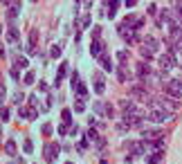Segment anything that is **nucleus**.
Segmentation results:
<instances>
[{"label":"nucleus","instance_id":"obj_1","mask_svg":"<svg viewBox=\"0 0 182 164\" xmlns=\"http://www.w3.org/2000/svg\"><path fill=\"white\" fill-rule=\"evenodd\" d=\"M164 94L173 99H180L182 97V79H171V81L164 83Z\"/></svg>","mask_w":182,"mask_h":164},{"label":"nucleus","instance_id":"obj_2","mask_svg":"<svg viewBox=\"0 0 182 164\" xmlns=\"http://www.w3.org/2000/svg\"><path fill=\"white\" fill-rule=\"evenodd\" d=\"M128 94H130L133 99H139L142 104H146V106H149L151 101H153V97H151L149 90H146V86H133V88L128 90Z\"/></svg>","mask_w":182,"mask_h":164},{"label":"nucleus","instance_id":"obj_3","mask_svg":"<svg viewBox=\"0 0 182 164\" xmlns=\"http://www.w3.org/2000/svg\"><path fill=\"white\" fill-rule=\"evenodd\" d=\"M146 117H149L151 121H155V124H164V121H169V119H171V112H169V110H164V108H160V106H157V108H151V110H149V115H146Z\"/></svg>","mask_w":182,"mask_h":164},{"label":"nucleus","instance_id":"obj_4","mask_svg":"<svg viewBox=\"0 0 182 164\" xmlns=\"http://www.w3.org/2000/svg\"><path fill=\"white\" fill-rule=\"evenodd\" d=\"M157 106H160V108H164V110H169V112L180 110V101L173 99V97H169V94H164V97L157 99Z\"/></svg>","mask_w":182,"mask_h":164},{"label":"nucleus","instance_id":"obj_5","mask_svg":"<svg viewBox=\"0 0 182 164\" xmlns=\"http://www.w3.org/2000/svg\"><path fill=\"white\" fill-rule=\"evenodd\" d=\"M173 65H178L175 52H173V50H167V52L160 56V67H162V70H169V67H173Z\"/></svg>","mask_w":182,"mask_h":164},{"label":"nucleus","instance_id":"obj_6","mask_svg":"<svg viewBox=\"0 0 182 164\" xmlns=\"http://www.w3.org/2000/svg\"><path fill=\"white\" fill-rule=\"evenodd\" d=\"M119 108L124 110V115H137V106H135V101H130V99H122L119 101Z\"/></svg>","mask_w":182,"mask_h":164},{"label":"nucleus","instance_id":"obj_7","mask_svg":"<svg viewBox=\"0 0 182 164\" xmlns=\"http://www.w3.org/2000/svg\"><path fill=\"white\" fill-rule=\"evenodd\" d=\"M104 52H106V45H104V41H101V38H94V41L90 43V54L99 59V56L104 54Z\"/></svg>","mask_w":182,"mask_h":164},{"label":"nucleus","instance_id":"obj_8","mask_svg":"<svg viewBox=\"0 0 182 164\" xmlns=\"http://www.w3.org/2000/svg\"><path fill=\"white\" fill-rule=\"evenodd\" d=\"M117 77H119V81H122V83H128L130 81V77H133V74H130V70H128L126 63H122L117 67Z\"/></svg>","mask_w":182,"mask_h":164},{"label":"nucleus","instance_id":"obj_9","mask_svg":"<svg viewBox=\"0 0 182 164\" xmlns=\"http://www.w3.org/2000/svg\"><path fill=\"white\" fill-rule=\"evenodd\" d=\"M99 63H101V67H104L106 72H112V70H115V65H112V59H110V54H108V52H104V54L99 56Z\"/></svg>","mask_w":182,"mask_h":164},{"label":"nucleus","instance_id":"obj_10","mask_svg":"<svg viewBox=\"0 0 182 164\" xmlns=\"http://www.w3.org/2000/svg\"><path fill=\"white\" fill-rule=\"evenodd\" d=\"M56 155H59V146H56V144H45V160L54 162Z\"/></svg>","mask_w":182,"mask_h":164},{"label":"nucleus","instance_id":"obj_11","mask_svg":"<svg viewBox=\"0 0 182 164\" xmlns=\"http://www.w3.org/2000/svg\"><path fill=\"white\" fill-rule=\"evenodd\" d=\"M104 90H106V86H104V77H101L99 72H94V92H97V94H104Z\"/></svg>","mask_w":182,"mask_h":164},{"label":"nucleus","instance_id":"obj_12","mask_svg":"<svg viewBox=\"0 0 182 164\" xmlns=\"http://www.w3.org/2000/svg\"><path fill=\"white\" fill-rule=\"evenodd\" d=\"M142 137L144 139H157V137H162V131H155V128H146V131H142Z\"/></svg>","mask_w":182,"mask_h":164},{"label":"nucleus","instance_id":"obj_13","mask_svg":"<svg viewBox=\"0 0 182 164\" xmlns=\"http://www.w3.org/2000/svg\"><path fill=\"white\" fill-rule=\"evenodd\" d=\"M18 115L22 117V119H36V108H32V106L29 108H20Z\"/></svg>","mask_w":182,"mask_h":164},{"label":"nucleus","instance_id":"obj_14","mask_svg":"<svg viewBox=\"0 0 182 164\" xmlns=\"http://www.w3.org/2000/svg\"><path fill=\"white\" fill-rule=\"evenodd\" d=\"M36 38H38V32L32 29V34H29V45H27V52H29V54H36Z\"/></svg>","mask_w":182,"mask_h":164},{"label":"nucleus","instance_id":"obj_15","mask_svg":"<svg viewBox=\"0 0 182 164\" xmlns=\"http://www.w3.org/2000/svg\"><path fill=\"white\" fill-rule=\"evenodd\" d=\"M144 157H146V162H149V164H162V153H157V151H153V153L144 155Z\"/></svg>","mask_w":182,"mask_h":164},{"label":"nucleus","instance_id":"obj_16","mask_svg":"<svg viewBox=\"0 0 182 164\" xmlns=\"http://www.w3.org/2000/svg\"><path fill=\"white\" fill-rule=\"evenodd\" d=\"M7 41H11V43H18L20 41V34H18L16 27H9V29H7Z\"/></svg>","mask_w":182,"mask_h":164},{"label":"nucleus","instance_id":"obj_17","mask_svg":"<svg viewBox=\"0 0 182 164\" xmlns=\"http://www.w3.org/2000/svg\"><path fill=\"white\" fill-rule=\"evenodd\" d=\"M65 74H67V63H61V65H59V74H56V86L63 81V77H65Z\"/></svg>","mask_w":182,"mask_h":164},{"label":"nucleus","instance_id":"obj_18","mask_svg":"<svg viewBox=\"0 0 182 164\" xmlns=\"http://www.w3.org/2000/svg\"><path fill=\"white\" fill-rule=\"evenodd\" d=\"M5 153H7V155H16V142H14V139H7V142H5Z\"/></svg>","mask_w":182,"mask_h":164},{"label":"nucleus","instance_id":"obj_19","mask_svg":"<svg viewBox=\"0 0 182 164\" xmlns=\"http://www.w3.org/2000/svg\"><path fill=\"white\" fill-rule=\"evenodd\" d=\"M144 47H149L151 52H155V50H157V41H155L153 36H146V38H144Z\"/></svg>","mask_w":182,"mask_h":164},{"label":"nucleus","instance_id":"obj_20","mask_svg":"<svg viewBox=\"0 0 182 164\" xmlns=\"http://www.w3.org/2000/svg\"><path fill=\"white\" fill-rule=\"evenodd\" d=\"M72 88L77 90V94H79V97H86V94H88V88L83 86V83H79V81H77V83H74Z\"/></svg>","mask_w":182,"mask_h":164},{"label":"nucleus","instance_id":"obj_21","mask_svg":"<svg viewBox=\"0 0 182 164\" xmlns=\"http://www.w3.org/2000/svg\"><path fill=\"white\" fill-rule=\"evenodd\" d=\"M86 137H88V142H94V144H97V142H99V133H97V131H94V128H90V131H88V135H86Z\"/></svg>","mask_w":182,"mask_h":164},{"label":"nucleus","instance_id":"obj_22","mask_svg":"<svg viewBox=\"0 0 182 164\" xmlns=\"http://www.w3.org/2000/svg\"><path fill=\"white\" fill-rule=\"evenodd\" d=\"M128 56H130V54H128V50H119V52H117V59L122 61V63H126Z\"/></svg>","mask_w":182,"mask_h":164},{"label":"nucleus","instance_id":"obj_23","mask_svg":"<svg viewBox=\"0 0 182 164\" xmlns=\"http://www.w3.org/2000/svg\"><path fill=\"white\" fill-rule=\"evenodd\" d=\"M22 151H25L27 155H29L32 151H34V144H32V139H25V144H22Z\"/></svg>","mask_w":182,"mask_h":164},{"label":"nucleus","instance_id":"obj_24","mask_svg":"<svg viewBox=\"0 0 182 164\" xmlns=\"http://www.w3.org/2000/svg\"><path fill=\"white\" fill-rule=\"evenodd\" d=\"M50 54H52V59H59V56H61V43L52 45V52H50Z\"/></svg>","mask_w":182,"mask_h":164},{"label":"nucleus","instance_id":"obj_25","mask_svg":"<svg viewBox=\"0 0 182 164\" xmlns=\"http://www.w3.org/2000/svg\"><path fill=\"white\" fill-rule=\"evenodd\" d=\"M139 54H142V59H146V61H149L151 56H153V52H151L149 47H142V50H139Z\"/></svg>","mask_w":182,"mask_h":164},{"label":"nucleus","instance_id":"obj_26","mask_svg":"<svg viewBox=\"0 0 182 164\" xmlns=\"http://www.w3.org/2000/svg\"><path fill=\"white\" fill-rule=\"evenodd\" d=\"M16 67H18V70H20V67H27V59H25V56H18V59H16Z\"/></svg>","mask_w":182,"mask_h":164},{"label":"nucleus","instance_id":"obj_27","mask_svg":"<svg viewBox=\"0 0 182 164\" xmlns=\"http://www.w3.org/2000/svg\"><path fill=\"white\" fill-rule=\"evenodd\" d=\"M63 121L65 124H72V110H67V108L63 110Z\"/></svg>","mask_w":182,"mask_h":164},{"label":"nucleus","instance_id":"obj_28","mask_svg":"<svg viewBox=\"0 0 182 164\" xmlns=\"http://www.w3.org/2000/svg\"><path fill=\"white\" fill-rule=\"evenodd\" d=\"M94 112H97V115H101V112H106V106L101 104V101H97V104H94Z\"/></svg>","mask_w":182,"mask_h":164},{"label":"nucleus","instance_id":"obj_29","mask_svg":"<svg viewBox=\"0 0 182 164\" xmlns=\"http://www.w3.org/2000/svg\"><path fill=\"white\" fill-rule=\"evenodd\" d=\"M22 101H25V94H22V92H16V94H14V104H18V106H20Z\"/></svg>","mask_w":182,"mask_h":164},{"label":"nucleus","instance_id":"obj_30","mask_svg":"<svg viewBox=\"0 0 182 164\" xmlns=\"http://www.w3.org/2000/svg\"><path fill=\"white\" fill-rule=\"evenodd\" d=\"M175 16L182 20V0H178V2H175Z\"/></svg>","mask_w":182,"mask_h":164},{"label":"nucleus","instance_id":"obj_31","mask_svg":"<svg viewBox=\"0 0 182 164\" xmlns=\"http://www.w3.org/2000/svg\"><path fill=\"white\" fill-rule=\"evenodd\" d=\"M0 119H2V124H5V121H9V110H7V108L0 110Z\"/></svg>","mask_w":182,"mask_h":164},{"label":"nucleus","instance_id":"obj_32","mask_svg":"<svg viewBox=\"0 0 182 164\" xmlns=\"http://www.w3.org/2000/svg\"><path fill=\"white\" fill-rule=\"evenodd\" d=\"M83 110H86V106H83V101L79 99L77 104H74V112H83Z\"/></svg>","mask_w":182,"mask_h":164},{"label":"nucleus","instance_id":"obj_33","mask_svg":"<svg viewBox=\"0 0 182 164\" xmlns=\"http://www.w3.org/2000/svg\"><path fill=\"white\" fill-rule=\"evenodd\" d=\"M25 83H27V86L34 83V72H27V74H25Z\"/></svg>","mask_w":182,"mask_h":164},{"label":"nucleus","instance_id":"obj_34","mask_svg":"<svg viewBox=\"0 0 182 164\" xmlns=\"http://www.w3.org/2000/svg\"><path fill=\"white\" fill-rule=\"evenodd\" d=\"M5 94H7V90H5V86L0 83V106H2V101H5Z\"/></svg>","mask_w":182,"mask_h":164},{"label":"nucleus","instance_id":"obj_35","mask_svg":"<svg viewBox=\"0 0 182 164\" xmlns=\"http://www.w3.org/2000/svg\"><path fill=\"white\" fill-rule=\"evenodd\" d=\"M36 104H38V97H36V94H32V97H29V106H32V108H36Z\"/></svg>","mask_w":182,"mask_h":164},{"label":"nucleus","instance_id":"obj_36","mask_svg":"<svg viewBox=\"0 0 182 164\" xmlns=\"http://www.w3.org/2000/svg\"><path fill=\"white\" fill-rule=\"evenodd\" d=\"M90 20H92V18H90V14H88V16H83L81 25H83V27H90Z\"/></svg>","mask_w":182,"mask_h":164},{"label":"nucleus","instance_id":"obj_37","mask_svg":"<svg viewBox=\"0 0 182 164\" xmlns=\"http://www.w3.org/2000/svg\"><path fill=\"white\" fill-rule=\"evenodd\" d=\"M112 115H115V110H112V106H106V117H110V119H112Z\"/></svg>","mask_w":182,"mask_h":164},{"label":"nucleus","instance_id":"obj_38","mask_svg":"<svg viewBox=\"0 0 182 164\" xmlns=\"http://www.w3.org/2000/svg\"><path fill=\"white\" fill-rule=\"evenodd\" d=\"M92 36H94V38L101 36V27H92Z\"/></svg>","mask_w":182,"mask_h":164},{"label":"nucleus","instance_id":"obj_39","mask_svg":"<svg viewBox=\"0 0 182 164\" xmlns=\"http://www.w3.org/2000/svg\"><path fill=\"white\" fill-rule=\"evenodd\" d=\"M11 79H16V81L20 79V74H18V67H14V70H11Z\"/></svg>","mask_w":182,"mask_h":164},{"label":"nucleus","instance_id":"obj_40","mask_svg":"<svg viewBox=\"0 0 182 164\" xmlns=\"http://www.w3.org/2000/svg\"><path fill=\"white\" fill-rule=\"evenodd\" d=\"M67 133V126H65V124H61V126H59V135H65Z\"/></svg>","mask_w":182,"mask_h":164},{"label":"nucleus","instance_id":"obj_41","mask_svg":"<svg viewBox=\"0 0 182 164\" xmlns=\"http://www.w3.org/2000/svg\"><path fill=\"white\" fill-rule=\"evenodd\" d=\"M43 133L50 135V133H52V126H50V124H45V126H43Z\"/></svg>","mask_w":182,"mask_h":164},{"label":"nucleus","instance_id":"obj_42","mask_svg":"<svg viewBox=\"0 0 182 164\" xmlns=\"http://www.w3.org/2000/svg\"><path fill=\"white\" fill-rule=\"evenodd\" d=\"M137 5V0H126V7H135Z\"/></svg>","mask_w":182,"mask_h":164},{"label":"nucleus","instance_id":"obj_43","mask_svg":"<svg viewBox=\"0 0 182 164\" xmlns=\"http://www.w3.org/2000/svg\"><path fill=\"white\" fill-rule=\"evenodd\" d=\"M65 164H72V162H65Z\"/></svg>","mask_w":182,"mask_h":164},{"label":"nucleus","instance_id":"obj_44","mask_svg":"<svg viewBox=\"0 0 182 164\" xmlns=\"http://www.w3.org/2000/svg\"><path fill=\"white\" fill-rule=\"evenodd\" d=\"M0 29H2V27H0Z\"/></svg>","mask_w":182,"mask_h":164},{"label":"nucleus","instance_id":"obj_45","mask_svg":"<svg viewBox=\"0 0 182 164\" xmlns=\"http://www.w3.org/2000/svg\"><path fill=\"white\" fill-rule=\"evenodd\" d=\"M0 144H2V142H0Z\"/></svg>","mask_w":182,"mask_h":164}]
</instances>
